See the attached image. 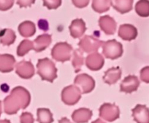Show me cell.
I'll return each instance as SVG.
<instances>
[{
	"instance_id": "4",
	"label": "cell",
	"mask_w": 149,
	"mask_h": 123,
	"mask_svg": "<svg viewBox=\"0 0 149 123\" xmlns=\"http://www.w3.org/2000/svg\"><path fill=\"white\" fill-rule=\"evenodd\" d=\"M99 116L108 122H112L119 118L120 110L118 106L109 103L103 104L99 109Z\"/></svg>"
},
{
	"instance_id": "24",
	"label": "cell",
	"mask_w": 149,
	"mask_h": 123,
	"mask_svg": "<svg viewBox=\"0 0 149 123\" xmlns=\"http://www.w3.org/2000/svg\"><path fill=\"white\" fill-rule=\"evenodd\" d=\"M58 123H72V122L67 118L65 117V118H61L60 120H59Z\"/></svg>"
},
{
	"instance_id": "15",
	"label": "cell",
	"mask_w": 149,
	"mask_h": 123,
	"mask_svg": "<svg viewBox=\"0 0 149 123\" xmlns=\"http://www.w3.org/2000/svg\"><path fill=\"white\" fill-rule=\"evenodd\" d=\"M121 74L122 71L119 67H112L104 73V76L103 79L105 83L111 85L116 83L120 79Z\"/></svg>"
},
{
	"instance_id": "10",
	"label": "cell",
	"mask_w": 149,
	"mask_h": 123,
	"mask_svg": "<svg viewBox=\"0 0 149 123\" xmlns=\"http://www.w3.org/2000/svg\"><path fill=\"white\" fill-rule=\"evenodd\" d=\"M104 63V59L103 56L97 52L89 55L86 58V66L93 71L100 70Z\"/></svg>"
},
{
	"instance_id": "17",
	"label": "cell",
	"mask_w": 149,
	"mask_h": 123,
	"mask_svg": "<svg viewBox=\"0 0 149 123\" xmlns=\"http://www.w3.org/2000/svg\"><path fill=\"white\" fill-rule=\"evenodd\" d=\"M135 11L140 16L146 17L149 16V1L140 0L135 4Z\"/></svg>"
},
{
	"instance_id": "2",
	"label": "cell",
	"mask_w": 149,
	"mask_h": 123,
	"mask_svg": "<svg viewBox=\"0 0 149 123\" xmlns=\"http://www.w3.org/2000/svg\"><path fill=\"white\" fill-rule=\"evenodd\" d=\"M122 45L115 39L109 40L103 44V54L107 58L115 59L122 56Z\"/></svg>"
},
{
	"instance_id": "5",
	"label": "cell",
	"mask_w": 149,
	"mask_h": 123,
	"mask_svg": "<svg viewBox=\"0 0 149 123\" xmlns=\"http://www.w3.org/2000/svg\"><path fill=\"white\" fill-rule=\"evenodd\" d=\"M61 97L62 101L66 104L73 105L77 104L80 100L81 97V92L78 87L71 85L63 90Z\"/></svg>"
},
{
	"instance_id": "11",
	"label": "cell",
	"mask_w": 149,
	"mask_h": 123,
	"mask_svg": "<svg viewBox=\"0 0 149 123\" xmlns=\"http://www.w3.org/2000/svg\"><path fill=\"white\" fill-rule=\"evenodd\" d=\"M99 26L106 35H113L116 30L115 20L109 16H104L99 19Z\"/></svg>"
},
{
	"instance_id": "3",
	"label": "cell",
	"mask_w": 149,
	"mask_h": 123,
	"mask_svg": "<svg viewBox=\"0 0 149 123\" xmlns=\"http://www.w3.org/2000/svg\"><path fill=\"white\" fill-rule=\"evenodd\" d=\"M72 51V46L66 42H60L56 44L52 53L53 58L57 61L65 62L69 60Z\"/></svg>"
},
{
	"instance_id": "23",
	"label": "cell",
	"mask_w": 149,
	"mask_h": 123,
	"mask_svg": "<svg viewBox=\"0 0 149 123\" xmlns=\"http://www.w3.org/2000/svg\"><path fill=\"white\" fill-rule=\"evenodd\" d=\"M38 26L40 29L43 30L44 31H47L48 30V22L45 20H40L38 21Z\"/></svg>"
},
{
	"instance_id": "25",
	"label": "cell",
	"mask_w": 149,
	"mask_h": 123,
	"mask_svg": "<svg viewBox=\"0 0 149 123\" xmlns=\"http://www.w3.org/2000/svg\"><path fill=\"white\" fill-rule=\"evenodd\" d=\"M92 123H105V122H103L102 120H101L100 118H98V119L96 120L95 121H93Z\"/></svg>"
},
{
	"instance_id": "14",
	"label": "cell",
	"mask_w": 149,
	"mask_h": 123,
	"mask_svg": "<svg viewBox=\"0 0 149 123\" xmlns=\"http://www.w3.org/2000/svg\"><path fill=\"white\" fill-rule=\"evenodd\" d=\"M69 29L73 38H80L86 30L85 23L82 19H75L72 22Z\"/></svg>"
},
{
	"instance_id": "26",
	"label": "cell",
	"mask_w": 149,
	"mask_h": 123,
	"mask_svg": "<svg viewBox=\"0 0 149 123\" xmlns=\"http://www.w3.org/2000/svg\"><path fill=\"white\" fill-rule=\"evenodd\" d=\"M0 123H10V121L8 120H2V121H0Z\"/></svg>"
},
{
	"instance_id": "8",
	"label": "cell",
	"mask_w": 149,
	"mask_h": 123,
	"mask_svg": "<svg viewBox=\"0 0 149 123\" xmlns=\"http://www.w3.org/2000/svg\"><path fill=\"white\" fill-rule=\"evenodd\" d=\"M140 86V81L137 77L130 75L123 80L120 84V91L131 93L137 90Z\"/></svg>"
},
{
	"instance_id": "22",
	"label": "cell",
	"mask_w": 149,
	"mask_h": 123,
	"mask_svg": "<svg viewBox=\"0 0 149 123\" xmlns=\"http://www.w3.org/2000/svg\"><path fill=\"white\" fill-rule=\"evenodd\" d=\"M21 123H33L34 120L30 113H23L20 117Z\"/></svg>"
},
{
	"instance_id": "13",
	"label": "cell",
	"mask_w": 149,
	"mask_h": 123,
	"mask_svg": "<svg viewBox=\"0 0 149 123\" xmlns=\"http://www.w3.org/2000/svg\"><path fill=\"white\" fill-rule=\"evenodd\" d=\"M93 113L87 108H80L74 111L72 117L74 122L76 123H86L91 118Z\"/></svg>"
},
{
	"instance_id": "27",
	"label": "cell",
	"mask_w": 149,
	"mask_h": 123,
	"mask_svg": "<svg viewBox=\"0 0 149 123\" xmlns=\"http://www.w3.org/2000/svg\"><path fill=\"white\" fill-rule=\"evenodd\" d=\"M1 102H0V115H1Z\"/></svg>"
},
{
	"instance_id": "18",
	"label": "cell",
	"mask_w": 149,
	"mask_h": 123,
	"mask_svg": "<svg viewBox=\"0 0 149 123\" xmlns=\"http://www.w3.org/2000/svg\"><path fill=\"white\" fill-rule=\"evenodd\" d=\"M37 121L40 123H52L53 122V115L48 109H39L37 111Z\"/></svg>"
},
{
	"instance_id": "6",
	"label": "cell",
	"mask_w": 149,
	"mask_h": 123,
	"mask_svg": "<svg viewBox=\"0 0 149 123\" xmlns=\"http://www.w3.org/2000/svg\"><path fill=\"white\" fill-rule=\"evenodd\" d=\"M104 42L99 40L92 36H85L80 41L78 45L82 51L86 53L96 52L100 46L104 44Z\"/></svg>"
},
{
	"instance_id": "12",
	"label": "cell",
	"mask_w": 149,
	"mask_h": 123,
	"mask_svg": "<svg viewBox=\"0 0 149 123\" xmlns=\"http://www.w3.org/2000/svg\"><path fill=\"white\" fill-rule=\"evenodd\" d=\"M138 32L136 28L132 24H125L120 26L118 35L125 41H132L136 38Z\"/></svg>"
},
{
	"instance_id": "7",
	"label": "cell",
	"mask_w": 149,
	"mask_h": 123,
	"mask_svg": "<svg viewBox=\"0 0 149 123\" xmlns=\"http://www.w3.org/2000/svg\"><path fill=\"white\" fill-rule=\"evenodd\" d=\"M74 84L81 87L82 93L91 92L95 87L94 80L86 74L78 75L74 79Z\"/></svg>"
},
{
	"instance_id": "19",
	"label": "cell",
	"mask_w": 149,
	"mask_h": 123,
	"mask_svg": "<svg viewBox=\"0 0 149 123\" xmlns=\"http://www.w3.org/2000/svg\"><path fill=\"white\" fill-rule=\"evenodd\" d=\"M111 6L110 0H103V1H93L92 7L97 13H102L108 11Z\"/></svg>"
},
{
	"instance_id": "16",
	"label": "cell",
	"mask_w": 149,
	"mask_h": 123,
	"mask_svg": "<svg viewBox=\"0 0 149 123\" xmlns=\"http://www.w3.org/2000/svg\"><path fill=\"white\" fill-rule=\"evenodd\" d=\"M132 0H113L111 1V5L121 14L129 12L132 8Z\"/></svg>"
},
{
	"instance_id": "9",
	"label": "cell",
	"mask_w": 149,
	"mask_h": 123,
	"mask_svg": "<svg viewBox=\"0 0 149 123\" xmlns=\"http://www.w3.org/2000/svg\"><path fill=\"white\" fill-rule=\"evenodd\" d=\"M132 112L134 120L137 123H149V109L146 105L139 104Z\"/></svg>"
},
{
	"instance_id": "21",
	"label": "cell",
	"mask_w": 149,
	"mask_h": 123,
	"mask_svg": "<svg viewBox=\"0 0 149 123\" xmlns=\"http://www.w3.org/2000/svg\"><path fill=\"white\" fill-rule=\"evenodd\" d=\"M141 80L147 83H149V66L144 67L140 71Z\"/></svg>"
},
{
	"instance_id": "20",
	"label": "cell",
	"mask_w": 149,
	"mask_h": 123,
	"mask_svg": "<svg viewBox=\"0 0 149 123\" xmlns=\"http://www.w3.org/2000/svg\"><path fill=\"white\" fill-rule=\"evenodd\" d=\"M84 64V57L82 51L80 50L74 51L73 54V59L72 61V64L75 68V72H79L81 67Z\"/></svg>"
},
{
	"instance_id": "1",
	"label": "cell",
	"mask_w": 149,
	"mask_h": 123,
	"mask_svg": "<svg viewBox=\"0 0 149 123\" xmlns=\"http://www.w3.org/2000/svg\"><path fill=\"white\" fill-rule=\"evenodd\" d=\"M37 68H38V73L43 80L53 82V80L57 77V70L55 67L54 64L49 59H40L37 64Z\"/></svg>"
}]
</instances>
